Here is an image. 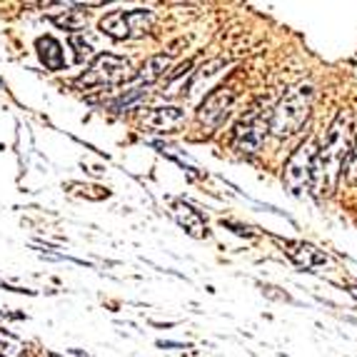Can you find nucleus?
Instances as JSON below:
<instances>
[{
    "label": "nucleus",
    "mask_w": 357,
    "mask_h": 357,
    "mask_svg": "<svg viewBox=\"0 0 357 357\" xmlns=\"http://www.w3.org/2000/svg\"><path fill=\"white\" fill-rule=\"evenodd\" d=\"M352 145H355V118L350 113H340L330 130L322 137L320 148L312 160V190L317 195H328L337 185L340 175L350 162Z\"/></svg>",
    "instance_id": "f257e3e1"
},
{
    "label": "nucleus",
    "mask_w": 357,
    "mask_h": 357,
    "mask_svg": "<svg viewBox=\"0 0 357 357\" xmlns=\"http://www.w3.org/2000/svg\"><path fill=\"white\" fill-rule=\"evenodd\" d=\"M312 100H315V88L310 83H300L275 105L273 115H270V132L278 137H290L295 132L303 130L307 123L310 110H312Z\"/></svg>",
    "instance_id": "f03ea898"
},
{
    "label": "nucleus",
    "mask_w": 357,
    "mask_h": 357,
    "mask_svg": "<svg viewBox=\"0 0 357 357\" xmlns=\"http://www.w3.org/2000/svg\"><path fill=\"white\" fill-rule=\"evenodd\" d=\"M135 73H132L130 63L126 58H118V55H98L93 60V66L77 77L75 85L80 88H113V85H123L128 80H132Z\"/></svg>",
    "instance_id": "7ed1b4c3"
},
{
    "label": "nucleus",
    "mask_w": 357,
    "mask_h": 357,
    "mask_svg": "<svg viewBox=\"0 0 357 357\" xmlns=\"http://www.w3.org/2000/svg\"><path fill=\"white\" fill-rule=\"evenodd\" d=\"M153 25V13L137 8V10H113L100 20V30L113 40H128V38L143 36Z\"/></svg>",
    "instance_id": "20e7f679"
},
{
    "label": "nucleus",
    "mask_w": 357,
    "mask_h": 357,
    "mask_svg": "<svg viewBox=\"0 0 357 357\" xmlns=\"http://www.w3.org/2000/svg\"><path fill=\"white\" fill-rule=\"evenodd\" d=\"M317 143L315 140H305L295 153L290 155V160L285 165V173H282V183L292 195H305V190L312 183V160H315Z\"/></svg>",
    "instance_id": "39448f33"
},
{
    "label": "nucleus",
    "mask_w": 357,
    "mask_h": 357,
    "mask_svg": "<svg viewBox=\"0 0 357 357\" xmlns=\"http://www.w3.org/2000/svg\"><path fill=\"white\" fill-rule=\"evenodd\" d=\"M268 132H270V120L265 118V113H262L260 107H255V110H250V113L235 126V130H232V143H235L238 150H243V153H257V150L265 145Z\"/></svg>",
    "instance_id": "423d86ee"
},
{
    "label": "nucleus",
    "mask_w": 357,
    "mask_h": 357,
    "mask_svg": "<svg viewBox=\"0 0 357 357\" xmlns=\"http://www.w3.org/2000/svg\"><path fill=\"white\" fill-rule=\"evenodd\" d=\"M235 100H238V88L235 85H220V88L210 90L208 96H205L197 115H200V120H203L205 126L220 128L227 120V115H230Z\"/></svg>",
    "instance_id": "0eeeda50"
},
{
    "label": "nucleus",
    "mask_w": 357,
    "mask_h": 357,
    "mask_svg": "<svg viewBox=\"0 0 357 357\" xmlns=\"http://www.w3.org/2000/svg\"><path fill=\"white\" fill-rule=\"evenodd\" d=\"M282 248H285L287 257H290L295 265H300L303 270H312V268H317V265H325V262H328V257L307 243H292V240H285Z\"/></svg>",
    "instance_id": "6e6552de"
},
{
    "label": "nucleus",
    "mask_w": 357,
    "mask_h": 357,
    "mask_svg": "<svg viewBox=\"0 0 357 357\" xmlns=\"http://www.w3.org/2000/svg\"><path fill=\"white\" fill-rule=\"evenodd\" d=\"M185 120V113L180 107H153L145 118V126H150L155 132H170Z\"/></svg>",
    "instance_id": "1a4fd4ad"
},
{
    "label": "nucleus",
    "mask_w": 357,
    "mask_h": 357,
    "mask_svg": "<svg viewBox=\"0 0 357 357\" xmlns=\"http://www.w3.org/2000/svg\"><path fill=\"white\" fill-rule=\"evenodd\" d=\"M173 213H175V220H178L180 225L185 227V230L190 232L192 238H205V220H203V215L197 213L192 205L178 200V203L173 205Z\"/></svg>",
    "instance_id": "9d476101"
},
{
    "label": "nucleus",
    "mask_w": 357,
    "mask_h": 357,
    "mask_svg": "<svg viewBox=\"0 0 357 357\" xmlns=\"http://www.w3.org/2000/svg\"><path fill=\"white\" fill-rule=\"evenodd\" d=\"M38 53H40L43 66L48 68V70H60V68L66 66V55L60 50V43L53 40V38H40L38 40Z\"/></svg>",
    "instance_id": "9b49d317"
},
{
    "label": "nucleus",
    "mask_w": 357,
    "mask_h": 357,
    "mask_svg": "<svg viewBox=\"0 0 357 357\" xmlns=\"http://www.w3.org/2000/svg\"><path fill=\"white\" fill-rule=\"evenodd\" d=\"M167 66H170V55H155V58L145 60L143 68H140V73H137V77H140V80H143L145 85L155 83L158 77L165 75Z\"/></svg>",
    "instance_id": "f8f14e48"
},
{
    "label": "nucleus",
    "mask_w": 357,
    "mask_h": 357,
    "mask_svg": "<svg viewBox=\"0 0 357 357\" xmlns=\"http://www.w3.org/2000/svg\"><path fill=\"white\" fill-rule=\"evenodd\" d=\"M145 96H148V90H145L143 85H140V88L128 90L126 96H120L118 100L113 102V113H128V110H130L132 105H137Z\"/></svg>",
    "instance_id": "ddd939ff"
},
{
    "label": "nucleus",
    "mask_w": 357,
    "mask_h": 357,
    "mask_svg": "<svg viewBox=\"0 0 357 357\" xmlns=\"http://www.w3.org/2000/svg\"><path fill=\"white\" fill-rule=\"evenodd\" d=\"M70 13H73L70 18H55V23H58L60 28H66V30H80V28H83V23H85L83 15H80L77 10H70Z\"/></svg>",
    "instance_id": "4468645a"
},
{
    "label": "nucleus",
    "mask_w": 357,
    "mask_h": 357,
    "mask_svg": "<svg viewBox=\"0 0 357 357\" xmlns=\"http://www.w3.org/2000/svg\"><path fill=\"white\" fill-rule=\"evenodd\" d=\"M70 45H73V48H77L75 55H77V60H80V63H83L85 58H90V55H93V48H90L88 43H83V38H80V36H73L70 38Z\"/></svg>",
    "instance_id": "2eb2a0df"
},
{
    "label": "nucleus",
    "mask_w": 357,
    "mask_h": 357,
    "mask_svg": "<svg viewBox=\"0 0 357 357\" xmlns=\"http://www.w3.org/2000/svg\"><path fill=\"white\" fill-rule=\"evenodd\" d=\"M347 170H350V180H357V140L352 145V155H350V162H347Z\"/></svg>",
    "instance_id": "dca6fc26"
},
{
    "label": "nucleus",
    "mask_w": 357,
    "mask_h": 357,
    "mask_svg": "<svg viewBox=\"0 0 357 357\" xmlns=\"http://www.w3.org/2000/svg\"><path fill=\"white\" fill-rule=\"evenodd\" d=\"M0 287H6V290H13V292H18V290H15V287H10V285H6V282H3V280H0Z\"/></svg>",
    "instance_id": "f3484780"
},
{
    "label": "nucleus",
    "mask_w": 357,
    "mask_h": 357,
    "mask_svg": "<svg viewBox=\"0 0 357 357\" xmlns=\"http://www.w3.org/2000/svg\"><path fill=\"white\" fill-rule=\"evenodd\" d=\"M350 295H352V298L357 300V285H352V287H350Z\"/></svg>",
    "instance_id": "a211bd4d"
}]
</instances>
